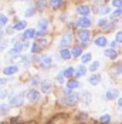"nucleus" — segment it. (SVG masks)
I'll list each match as a JSON object with an SVG mask.
<instances>
[{
  "label": "nucleus",
  "instance_id": "1",
  "mask_svg": "<svg viewBox=\"0 0 122 124\" xmlns=\"http://www.w3.org/2000/svg\"><path fill=\"white\" fill-rule=\"evenodd\" d=\"M74 41V36L71 33H64L60 39V49H67L68 46H71Z\"/></svg>",
  "mask_w": 122,
  "mask_h": 124
},
{
  "label": "nucleus",
  "instance_id": "2",
  "mask_svg": "<svg viewBox=\"0 0 122 124\" xmlns=\"http://www.w3.org/2000/svg\"><path fill=\"white\" fill-rule=\"evenodd\" d=\"M77 37L80 39V41L85 46L87 43L89 41V39H91V31L88 29H81V30L77 31Z\"/></svg>",
  "mask_w": 122,
  "mask_h": 124
},
{
  "label": "nucleus",
  "instance_id": "3",
  "mask_svg": "<svg viewBox=\"0 0 122 124\" xmlns=\"http://www.w3.org/2000/svg\"><path fill=\"white\" fill-rule=\"evenodd\" d=\"M37 62L40 63L44 69H48V67H51V64H53V57L50 54H41L40 59H37Z\"/></svg>",
  "mask_w": 122,
  "mask_h": 124
},
{
  "label": "nucleus",
  "instance_id": "4",
  "mask_svg": "<svg viewBox=\"0 0 122 124\" xmlns=\"http://www.w3.org/2000/svg\"><path fill=\"white\" fill-rule=\"evenodd\" d=\"M24 103V94H16L10 97V106L13 107H20Z\"/></svg>",
  "mask_w": 122,
  "mask_h": 124
},
{
  "label": "nucleus",
  "instance_id": "5",
  "mask_svg": "<svg viewBox=\"0 0 122 124\" xmlns=\"http://www.w3.org/2000/svg\"><path fill=\"white\" fill-rule=\"evenodd\" d=\"M26 96H27V100L28 101H31V103H37V101H40V93H38V90H30V91H27L26 93Z\"/></svg>",
  "mask_w": 122,
  "mask_h": 124
},
{
  "label": "nucleus",
  "instance_id": "6",
  "mask_svg": "<svg viewBox=\"0 0 122 124\" xmlns=\"http://www.w3.org/2000/svg\"><path fill=\"white\" fill-rule=\"evenodd\" d=\"M89 12H91V7H89L88 4H80V6L77 7V13H78L81 17H88Z\"/></svg>",
  "mask_w": 122,
  "mask_h": 124
},
{
  "label": "nucleus",
  "instance_id": "7",
  "mask_svg": "<svg viewBox=\"0 0 122 124\" xmlns=\"http://www.w3.org/2000/svg\"><path fill=\"white\" fill-rule=\"evenodd\" d=\"M65 101H67V104L74 106V104H77V103L80 101V94H77V93H71V94H68V96L65 97Z\"/></svg>",
  "mask_w": 122,
  "mask_h": 124
},
{
  "label": "nucleus",
  "instance_id": "8",
  "mask_svg": "<svg viewBox=\"0 0 122 124\" xmlns=\"http://www.w3.org/2000/svg\"><path fill=\"white\" fill-rule=\"evenodd\" d=\"M94 43H95V46H98V47H107V44H109L108 39L105 37V36H98V37H95Z\"/></svg>",
  "mask_w": 122,
  "mask_h": 124
},
{
  "label": "nucleus",
  "instance_id": "9",
  "mask_svg": "<svg viewBox=\"0 0 122 124\" xmlns=\"http://www.w3.org/2000/svg\"><path fill=\"white\" fill-rule=\"evenodd\" d=\"M17 71H19V66L12 64V66H7V67H4V70H3V74H4V76H13V74H16Z\"/></svg>",
  "mask_w": 122,
  "mask_h": 124
},
{
  "label": "nucleus",
  "instance_id": "10",
  "mask_svg": "<svg viewBox=\"0 0 122 124\" xmlns=\"http://www.w3.org/2000/svg\"><path fill=\"white\" fill-rule=\"evenodd\" d=\"M104 56L105 57H108V59H111V60H115L116 57H118V51H116V49H105L104 50Z\"/></svg>",
  "mask_w": 122,
  "mask_h": 124
},
{
  "label": "nucleus",
  "instance_id": "11",
  "mask_svg": "<svg viewBox=\"0 0 122 124\" xmlns=\"http://www.w3.org/2000/svg\"><path fill=\"white\" fill-rule=\"evenodd\" d=\"M77 23H78V26H80L81 29H88L89 26L92 24V22H91L88 17H80V19L77 20Z\"/></svg>",
  "mask_w": 122,
  "mask_h": 124
},
{
  "label": "nucleus",
  "instance_id": "12",
  "mask_svg": "<svg viewBox=\"0 0 122 124\" xmlns=\"http://www.w3.org/2000/svg\"><path fill=\"white\" fill-rule=\"evenodd\" d=\"M118 96H119V90H115V88L108 90L105 93V99L107 100H115V99H118Z\"/></svg>",
  "mask_w": 122,
  "mask_h": 124
},
{
  "label": "nucleus",
  "instance_id": "13",
  "mask_svg": "<svg viewBox=\"0 0 122 124\" xmlns=\"http://www.w3.org/2000/svg\"><path fill=\"white\" fill-rule=\"evenodd\" d=\"M36 33H37V30H34V29H26L21 37L26 39V40H30V39H34V37H36Z\"/></svg>",
  "mask_w": 122,
  "mask_h": 124
},
{
  "label": "nucleus",
  "instance_id": "14",
  "mask_svg": "<svg viewBox=\"0 0 122 124\" xmlns=\"http://www.w3.org/2000/svg\"><path fill=\"white\" fill-rule=\"evenodd\" d=\"M60 57L62 60H70V59L73 57L71 50L70 49H60Z\"/></svg>",
  "mask_w": 122,
  "mask_h": 124
},
{
  "label": "nucleus",
  "instance_id": "15",
  "mask_svg": "<svg viewBox=\"0 0 122 124\" xmlns=\"http://www.w3.org/2000/svg\"><path fill=\"white\" fill-rule=\"evenodd\" d=\"M48 20H46V19H41V20H38V23H37V27H38V30H48Z\"/></svg>",
  "mask_w": 122,
  "mask_h": 124
},
{
  "label": "nucleus",
  "instance_id": "16",
  "mask_svg": "<svg viewBox=\"0 0 122 124\" xmlns=\"http://www.w3.org/2000/svg\"><path fill=\"white\" fill-rule=\"evenodd\" d=\"M14 30H17V31H21V30H26V27H27V22L24 20H20V22H17V23H14Z\"/></svg>",
  "mask_w": 122,
  "mask_h": 124
},
{
  "label": "nucleus",
  "instance_id": "17",
  "mask_svg": "<svg viewBox=\"0 0 122 124\" xmlns=\"http://www.w3.org/2000/svg\"><path fill=\"white\" fill-rule=\"evenodd\" d=\"M87 74V67L85 64H80V66H77V73H75V76H78V77H81V76H85Z\"/></svg>",
  "mask_w": 122,
  "mask_h": 124
},
{
  "label": "nucleus",
  "instance_id": "18",
  "mask_svg": "<svg viewBox=\"0 0 122 124\" xmlns=\"http://www.w3.org/2000/svg\"><path fill=\"white\" fill-rule=\"evenodd\" d=\"M71 54H73V57H80V56H82V49L80 46H73Z\"/></svg>",
  "mask_w": 122,
  "mask_h": 124
},
{
  "label": "nucleus",
  "instance_id": "19",
  "mask_svg": "<svg viewBox=\"0 0 122 124\" xmlns=\"http://www.w3.org/2000/svg\"><path fill=\"white\" fill-rule=\"evenodd\" d=\"M89 84H92V86H97V84H99V81H101V76L99 74H92L91 77H89Z\"/></svg>",
  "mask_w": 122,
  "mask_h": 124
},
{
  "label": "nucleus",
  "instance_id": "20",
  "mask_svg": "<svg viewBox=\"0 0 122 124\" xmlns=\"http://www.w3.org/2000/svg\"><path fill=\"white\" fill-rule=\"evenodd\" d=\"M47 4H50L48 0H38V1H37V10H38V12H43V10L47 7Z\"/></svg>",
  "mask_w": 122,
  "mask_h": 124
},
{
  "label": "nucleus",
  "instance_id": "21",
  "mask_svg": "<svg viewBox=\"0 0 122 124\" xmlns=\"http://www.w3.org/2000/svg\"><path fill=\"white\" fill-rule=\"evenodd\" d=\"M48 3L53 9H60L61 6L64 4V0H48Z\"/></svg>",
  "mask_w": 122,
  "mask_h": 124
},
{
  "label": "nucleus",
  "instance_id": "22",
  "mask_svg": "<svg viewBox=\"0 0 122 124\" xmlns=\"http://www.w3.org/2000/svg\"><path fill=\"white\" fill-rule=\"evenodd\" d=\"M50 90H51V84H50V81L43 80V81H41V91H43V93H50Z\"/></svg>",
  "mask_w": 122,
  "mask_h": 124
},
{
  "label": "nucleus",
  "instance_id": "23",
  "mask_svg": "<svg viewBox=\"0 0 122 124\" xmlns=\"http://www.w3.org/2000/svg\"><path fill=\"white\" fill-rule=\"evenodd\" d=\"M109 20H108V19H105V17H102V19H99V20H98V26H99V27H101V29H107V27H108V26H109Z\"/></svg>",
  "mask_w": 122,
  "mask_h": 124
},
{
  "label": "nucleus",
  "instance_id": "24",
  "mask_svg": "<svg viewBox=\"0 0 122 124\" xmlns=\"http://www.w3.org/2000/svg\"><path fill=\"white\" fill-rule=\"evenodd\" d=\"M20 63L23 64V67H27L31 63V56H21L20 57Z\"/></svg>",
  "mask_w": 122,
  "mask_h": 124
},
{
  "label": "nucleus",
  "instance_id": "25",
  "mask_svg": "<svg viewBox=\"0 0 122 124\" xmlns=\"http://www.w3.org/2000/svg\"><path fill=\"white\" fill-rule=\"evenodd\" d=\"M92 60V54L91 53H85L84 56H81V63L82 64H87V63H89Z\"/></svg>",
  "mask_w": 122,
  "mask_h": 124
},
{
  "label": "nucleus",
  "instance_id": "26",
  "mask_svg": "<svg viewBox=\"0 0 122 124\" xmlns=\"http://www.w3.org/2000/svg\"><path fill=\"white\" fill-rule=\"evenodd\" d=\"M75 73H77L75 67H68V69H65V70H64V76H67V77H70V76H74Z\"/></svg>",
  "mask_w": 122,
  "mask_h": 124
},
{
  "label": "nucleus",
  "instance_id": "27",
  "mask_svg": "<svg viewBox=\"0 0 122 124\" xmlns=\"http://www.w3.org/2000/svg\"><path fill=\"white\" fill-rule=\"evenodd\" d=\"M13 49L17 50V51L20 53L21 50H24V43H21V41H14V46H13Z\"/></svg>",
  "mask_w": 122,
  "mask_h": 124
},
{
  "label": "nucleus",
  "instance_id": "28",
  "mask_svg": "<svg viewBox=\"0 0 122 124\" xmlns=\"http://www.w3.org/2000/svg\"><path fill=\"white\" fill-rule=\"evenodd\" d=\"M98 69H99V62L98 60H95V62L91 63V66H89V71H92V73H95Z\"/></svg>",
  "mask_w": 122,
  "mask_h": 124
},
{
  "label": "nucleus",
  "instance_id": "29",
  "mask_svg": "<svg viewBox=\"0 0 122 124\" xmlns=\"http://www.w3.org/2000/svg\"><path fill=\"white\" fill-rule=\"evenodd\" d=\"M78 86H80V83H78L77 80H70V81L67 83V87H68V88H71V90H74V88H77Z\"/></svg>",
  "mask_w": 122,
  "mask_h": 124
},
{
  "label": "nucleus",
  "instance_id": "30",
  "mask_svg": "<svg viewBox=\"0 0 122 124\" xmlns=\"http://www.w3.org/2000/svg\"><path fill=\"white\" fill-rule=\"evenodd\" d=\"M34 14H36V9H33V7H28V9L24 12V16H26V17H33Z\"/></svg>",
  "mask_w": 122,
  "mask_h": 124
},
{
  "label": "nucleus",
  "instance_id": "31",
  "mask_svg": "<svg viewBox=\"0 0 122 124\" xmlns=\"http://www.w3.org/2000/svg\"><path fill=\"white\" fill-rule=\"evenodd\" d=\"M64 71H61V73H58V74L55 76V78H57V83H60V84H64L65 83V80H64Z\"/></svg>",
  "mask_w": 122,
  "mask_h": 124
},
{
  "label": "nucleus",
  "instance_id": "32",
  "mask_svg": "<svg viewBox=\"0 0 122 124\" xmlns=\"http://www.w3.org/2000/svg\"><path fill=\"white\" fill-rule=\"evenodd\" d=\"M99 121H101L102 124H108L111 121V116H109V114H104V116L99 118Z\"/></svg>",
  "mask_w": 122,
  "mask_h": 124
},
{
  "label": "nucleus",
  "instance_id": "33",
  "mask_svg": "<svg viewBox=\"0 0 122 124\" xmlns=\"http://www.w3.org/2000/svg\"><path fill=\"white\" fill-rule=\"evenodd\" d=\"M7 26V16L6 14H0V27Z\"/></svg>",
  "mask_w": 122,
  "mask_h": 124
},
{
  "label": "nucleus",
  "instance_id": "34",
  "mask_svg": "<svg viewBox=\"0 0 122 124\" xmlns=\"http://www.w3.org/2000/svg\"><path fill=\"white\" fill-rule=\"evenodd\" d=\"M9 108H10L9 104H1L0 106V114H6V113L9 111Z\"/></svg>",
  "mask_w": 122,
  "mask_h": 124
},
{
  "label": "nucleus",
  "instance_id": "35",
  "mask_svg": "<svg viewBox=\"0 0 122 124\" xmlns=\"http://www.w3.org/2000/svg\"><path fill=\"white\" fill-rule=\"evenodd\" d=\"M82 97L85 99L87 104H89V103H91V93H89V91H84V93H82Z\"/></svg>",
  "mask_w": 122,
  "mask_h": 124
},
{
  "label": "nucleus",
  "instance_id": "36",
  "mask_svg": "<svg viewBox=\"0 0 122 124\" xmlns=\"http://www.w3.org/2000/svg\"><path fill=\"white\" fill-rule=\"evenodd\" d=\"M99 13H101V14H109V13H111V7H109V6H102Z\"/></svg>",
  "mask_w": 122,
  "mask_h": 124
},
{
  "label": "nucleus",
  "instance_id": "37",
  "mask_svg": "<svg viewBox=\"0 0 122 124\" xmlns=\"http://www.w3.org/2000/svg\"><path fill=\"white\" fill-rule=\"evenodd\" d=\"M115 40H116L119 44H122V30H119V31L115 33Z\"/></svg>",
  "mask_w": 122,
  "mask_h": 124
},
{
  "label": "nucleus",
  "instance_id": "38",
  "mask_svg": "<svg viewBox=\"0 0 122 124\" xmlns=\"http://www.w3.org/2000/svg\"><path fill=\"white\" fill-rule=\"evenodd\" d=\"M121 16H122V9H116L115 12L112 13V19H118Z\"/></svg>",
  "mask_w": 122,
  "mask_h": 124
},
{
  "label": "nucleus",
  "instance_id": "39",
  "mask_svg": "<svg viewBox=\"0 0 122 124\" xmlns=\"http://www.w3.org/2000/svg\"><path fill=\"white\" fill-rule=\"evenodd\" d=\"M47 33H48V30H37V33H36V37L41 39L43 36H46Z\"/></svg>",
  "mask_w": 122,
  "mask_h": 124
},
{
  "label": "nucleus",
  "instance_id": "40",
  "mask_svg": "<svg viewBox=\"0 0 122 124\" xmlns=\"http://www.w3.org/2000/svg\"><path fill=\"white\" fill-rule=\"evenodd\" d=\"M112 6L116 9H122V0H112Z\"/></svg>",
  "mask_w": 122,
  "mask_h": 124
},
{
  "label": "nucleus",
  "instance_id": "41",
  "mask_svg": "<svg viewBox=\"0 0 122 124\" xmlns=\"http://www.w3.org/2000/svg\"><path fill=\"white\" fill-rule=\"evenodd\" d=\"M41 49V47H40V44H38V43H31V51H33V53H37V51H38V50Z\"/></svg>",
  "mask_w": 122,
  "mask_h": 124
},
{
  "label": "nucleus",
  "instance_id": "42",
  "mask_svg": "<svg viewBox=\"0 0 122 124\" xmlns=\"http://www.w3.org/2000/svg\"><path fill=\"white\" fill-rule=\"evenodd\" d=\"M38 44H40V47H46L48 43H47V40L46 39H38V41H37Z\"/></svg>",
  "mask_w": 122,
  "mask_h": 124
},
{
  "label": "nucleus",
  "instance_id": "43",
  "mask_svg": "<svg viewBox=\"0 0 122 124\" xmlns=\"http://www.w3.org/2000/svg\"><path fill=\"white\" fill-rule=\"evenodd\" d=\"M118 44H119V43H118L116 40H114V41H111V43H109L111 49H116V47H118Z\"/></svg>",
  "mask_w": 122,
  "mask_h": 124
},
{
  "label": "nucleus",
  "instance_id": "44",
  "mask_svg": "<svg viewBox=\"0 0 122 124\" xmlns=\"http://www.w3.org/2000/svg\"><path fill=\"white\" fill-rule=\"evenodd\" d=\"M115 73L116 74H122V66H115Z\"/></svg>",
  "mask_w": 122,
  "mask_h": 124
},
{
  "label": "nucleus",
  "instance_id": "45",
  "mask_svg": "<svg viewBox=\"0 0 122 124\" xmlns=\"http://www.w3.org/2000/svg\"><path fill=\"white\" fill-rule=\"evenodd\" d=\"M13 30H14V27H10V26H9V27H6V33H7V34H13Z\"/></svg>",
  "mask_w": 122,
  "mask_h": 124
},
{
  "label": "nucleus",
  "instance_id": "46",
  "mask_svg": "<svg viewBox=\"0 0 122 124\" xmlns=\"http://www.w3.org/2000/svg\"><path fill=\"white\" fill-rule=\"evenodd\" d=\"M6 83H7V78H0V88L6 86Z\"/></svg>",
  "mask_w": 122,
  "mask_h": 124
},
{
  "label": "nucleus",
  "instance_id": "47",
  "mask_svg": "<svg viewBox=\"0 0 122 124\" xmlns=\"http://www.w3.org/2000/svg\"><path fill=\"white\" fill-rule=\"evenodd\" d=\"M40 81H41V80H40V77H34V80L31 81V84H33V86H36L37 83H40Z\"/></svg>",
  "mask_w": 122,
  "mask_h": 124
},
{
  "label": "nucleus",
  "instance_id": "48",
  "mask_svg": "<svg viewBox=\"0 0 122 124\" xmlns=\"http://www.w3.org/2000/svg\"><path fill=\"white\" fill-rule=\"evenodd\" d=\"M6 96H7V91H6V90L0 93V97H1V99H6Z\"/></svg>",
  "mask_w": 122,
  "mask_h": 124
},
{
  "label": "nucleus",
  "instance_id": "49",
  "mask_svg": "<svg viewBox=\"0 0 122 124\" xmlns=\"http://www.w3.org/2000/svg\"><path fill=\"white\" fill-rule=\"evenodd\" d=\"M77 26H78L77 22H71V23H70V27H77Z\"/></svg>",
  "mask_w": 122,
  "mask_h": 124
},
{
  "label": "nucleus",
  "instance_id": "50",
  "mask_svg": "<svg viewBox=\"0 0 122 124\" xmlns=\"http://www.w3.org/2000/svg\"><path fill=\"white\" fill-rule=\"evenodd\" d=\"M65 17H67V14H65V13H64V14H61L60 20H65Z\"/></svg>",
  "mask_w": 122,
  "mask_h": 124
},
{
  "label": "nucleus",
  "instance_id": "51",
  "mask_svg": "<svg viewBox=\"0 0 122 124\" xmlns=\"http://www.w3.org/2000/svg\"><path fill=\"white\" fill-rule=\"evenodd\" d=\"M118 106H121V107H122V97H121V99H118Z\"/></svg>",
  "mask_w": 122,
  "mask_h": 124
},
{
  "label": "nucleus",
  "instance_id": "52",
  "mask_svg": "<svg viewBox=\"0 0 122 124\" xmlns=\"http://www.w3.org/2000/svg\"><path fill=\"white\" fill-rule=\"evenodd\" d=\"M1 50H4V46H3V43H0V51Z\"/></svg>",
  "mask_w": 122,
  "mask_h": 124
},
{
  "label": "nucleus",
  "instance_id": "53",
  "mask_svg": "<svg viewBox=\"0 0 122 124\" xmlns=\"http://www.w3.org/2000/svg\"><path fill=\"white\" fill-rule=\"evenodd\" d=\"M19 1H26V0H19Z\"/></svg>",
  "mask_w": 122,
  "mask_h": 124
},
{
  "label": "nucleus",
  "instance_id": "54",
  "mask_svg": "<svg viewBox=\"0 0 122 124\" xmlns=\"http://www.w3.org/2000/svg\"><path fill=\"white\" fill-rule=\"evenodd\" d=\"M0 34H1V33H0Z\"/></svg>",
  "mask_w": 122,
  "mask_h": 124
}]
</instances>
